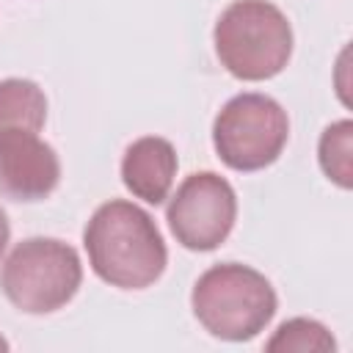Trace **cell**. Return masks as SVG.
Returning a JSON list of instances; mask_svg holds the SVG:
<instances>
[{
    "mask_svg": "<svg viewBox=\"0 0 353 353\" xmlns=\"http://www.w3.org/2000/svg\"><path fill=\"white\" fill-rule=\"evenodd\" d=\"M83 245L91 270L119 290H146L168 265L154 218L127 199H110L94 210L83 229Z\"/></svg>",
    "mask_w": 353,
    "mask_h": 353,
    "instance_id": "6da1fadb",
    "label": "cell"
},
{
    "mask_svg": "<svg viewBox=\"0 0 353 353\" xmlns=\"http://www.w3.org/2000/svg\"><path fill=\"white\" fill-rule=\"evenodd\" d=\"M190 306L215 339L248 342L270 325L279 298L265 273L240 262H218L196 279Z\"/></svg>",
    "mask_w": 353,
    "mask_h": 353,
    "instance_id": "7a4b0ae2",
    "label": "cell"
},
{
    "mask_svg": "<svg viewBox=\"0 0 353 353\" xmlns=\"http://www.w3.org/2000/svg\"><path fill=\"white\" fill-rule=\"evenodd\" d=\"M221 66L245 83L276 77L292 55V25L270 0H232L212 30Z\"/></svg>",
    "mask_w": 353,
    "mask_h": 353,
    "instance_id": "3957f363",
    "label": "cell"
},
{
    "mask_svg": "<svg viewBox=\"0 0 353 353\" xmlns=\"http://www.w3.org/2000/svg\"><path fill=\"white\" fill-rule=\"evenodd\" d=\"M83 284L80 254L58 237H28L14 245L0 268V290L25 314L63 309Z\"/></svg>",
    "mask_w": 353,
    "mask_h": 353,
    "instance_id": "277c9868",
    "label": "cell"
},
{
    "mask_svg": "<svg viewBox=\"0 0 353 353\" xmlns=\"http://www.w3.org/2000/svg\"><path fill=\"white\" fill-rule=\"evenodd\" d=\"M290 141L287 110L268 94L245 91L232 97L212 121V146L232 171H262L273 165Z\"/></svg>",
    "mask_w": 353,
    "mask_h": 353,
    "instance_id": "5b68a950",
    "label": "cell"
},
{
    "mask_svg": "<svg viewBox=\"0 0 353 353\" xmlns=\"http://www.w3.org/2000/svg\"><path fill=\"white\" fill-rule=\"evenodd\" d=\"M176 243L188 251H215L237 221V193L215 171H196L182 179L165 207Z\"/></svg>",
    "mask_w": 353,
    "mask_h": 353,
    "instance_id": "8992f818",
    "label": "cell"
},
{
    "mask_svg": "<svg viewBox=\"0 0 353 353\" xmlns=\"http://www.w3.org/2000/svg\"><path fill=\"white\" fill-rule=\"evenodd\" d=\"M61 182L55 149L36 132L0 138V193L11 201H44Z\"/></svg>",
    "mask_w": 353,
    "mask_h": 353,
    "instance_id": "52a82bcc",
    "label": "cell"
},
{
    "mask_svg": "<svg viewBox=\"0 0 353 353\" xmlns=\"http://www.w3.org/2000/svg\"><path fill=\"white\" fill-rule=\"evenodd\" d=\"M176 168H179V160H176L174 143L160 135H143L124 149L121 182L135 199L157 207L168 199Z\"/></svg>",
    "mask_w": 353,
    "mask_h": 353,
    "instance_id": "ba28073f",
    "label": "cell"
},
{
    "mask_svg": "<svg viewBox=\"0 0 353 353\" xmlns=\"http://www.w3.org/2000/svg\"><path fill=\"white\" fill-rule=\"evenodd\" d=\"M47 121V97L28 77L0 80V138L11 132H39Z\"/></svg>",
    "mask_w": 353,
    "mask_h": 353,
    "instance_id": "9c48e42d",
    "label": "cell"
},
{
    "mask_svg": "<svg viewBox=\"0 0 353 353\" xmlns=\"http://www.w3.org/2000/svg\"><path fill=\"white\" fill-rule=\"evenodd\" d=\"M317 160L323 174L339 185L342 190H350L353 185V121L342 119L323 130L317 143Z\"/></svg>",
    "mask_w": 353,
    "mask_h": 353,
    "instance_id": "30bf717a",
    "label": "cell"
},
{
    "mask_svg": "<svg viewBox=\"0 0 353 353\" xmlns=\"http://www.w3.org/2000/svg\"><path fill=\"white\" fill-rule=\"evenodd\" d=\"M270 353L276 350H295V353H334L336 350V342L331 336V331L317 323V320H309V317H292V320H284L276 334L268 339L265 345Z\"/></svg>",
    "mask_w": 353,
    "mask_h": 353,
    "instance_id": "8fae6325",
    "label": "cell"
},
{
    "mask_svg": "<svg viewBox=\"0 0 353 353\" xmlns=\"http://www.w3.org/2000/svg\"><path fill=\"white\" fill-rule=\"evenodd\" d=\"M8 237H11V226H8V215H6V210L0 207V256H3V251H6V245H8Z\"/></svg>",
    "mask_w": 353,
    "mask_h": 353,
    "instance_id": "7c38bea8",
    "label": "cell"
},
{
    "mask_svg": "<svg viewBox=\"0 0 353 353\" xmlns=\"http://www.w3.org/2000/svg\"><path fill=\"white\" fill-rule=\"evenodd\" d=\"M6 350H8V342H6L3 336H0V353H6Z\"/></svg>",
    "mask_w": 353,
    "mask_h": 353,
    "instance_id": "4fadbf2b",
    "label": "cell"
}]
</instances>
